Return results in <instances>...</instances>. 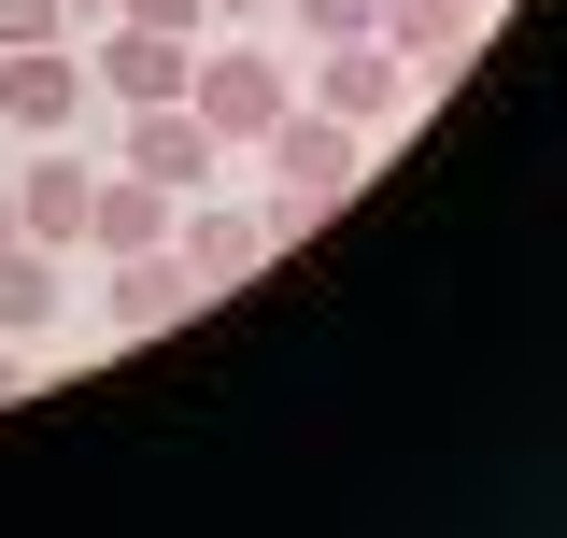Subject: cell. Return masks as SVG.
<instances>
[{
    "mask_svg": "<svg viewBox=\"0 0 567 538\" xmlns=\"http://www.w3.org/2000/svg\"><path fill=\"white\" fill-rule=\"evenodd\" d=\"M256 156H270V241H298L312 213H341V199H354L369 128H341V114H298V100H284V128L256 142Z\"/></svg>",
    "mask_w": 567,
    "mask_h": 538,
    "instance_id": "cell-1",
    "label": "cell"
},
{
    "mask_svg": "<svg viewBox=\"0 0 567 538\" xmlns=\"http://www.w3.org/2000/svg\"><path fill=\"white\" fill-rule=\"evenodd\" d=\"M185 114H199L227 156H256V142L284 128V58H270V43H199V71H185Z\"/></svg>",
    "mask_w": 567,
    "mask_h": 538,
    "instance_id": "cell-2",
    "label": "cell"
},
{
    "mask_svg": "<svg viewBox=\"0 0 567 538\" xmlns=\"http://www.w3.org/2000/svg\"><path fill=\"white\" fill-rule=\"evenodd\" d=\"M71 114H85V58H71V43H14V58H0V128L58 142Z\"/></svg>",
    "mask_w": 567,
    "mask_h": 538,
    "instance_id": "cell-3",
    "label": "cell"
},
{
    "mask_svg": "<svg viewBox=\"0 0 567 538\" xmlns=\"http://www.w3.org/2000/svg\"><path fill=\"white\" fill-rule=\"evenodd\" d=\"M114 156H128L142 185H171V199H199V185H213V156H227V142H213L199 114H185V100H142V114H128V142H114Z\"/></svg>",
    "mask_w": 567,
    "mask_h": 538,
    "instance_id": "cell-4",
    "label": "cell"
},
{
    "mask_svg": "<svg viewBox=\"0 0 567 538\" xmlns=\"http://www.w3.org/2000/svg\"><path fill=\"white\" fill-rule=\"evenodd\" d=\"M398 85H412V58L369 29V43H327V71H312V114H341V128H383V114H398Z\"/></svg>",
    "mask_w": 567,
    "mask_h": 538,
    "instance_id": "cell-5",
    "label": "cell"
},
{
    "mask_svg": "<svg viewBox=\"0 0 567 538\" xmlns=\"http://www.w3.org/2000/svg\"><path fill=\"white\" fill-rule=\"evenodd\" d=\"M185 312H199V269L171 256V241H156V256H114V298H100L114 340H156V327H185Z\"/></svg>",
    "mask_w": 567,
    "mask_h": 538,
    "instance_id": "cell-6",
    "label": "cell"
},
{
    "mask_svg": "<svg viewBox=\"0 0 567 538\" xmlns=\"http://www.w3.org/2000/svg\"><path fill=\"white\" fill-rule=\"evenodd\" d=\"M85 213H100V170H85V156H71V128H58L43 156H29V185H14V227L58 256V241H85Z\"/></svg>",
    "mask_w": 567,
    "mask_h": 538,
    "instance_id": "cell-7",
    "label": "cell"
},
{
    "mask_svg": "<svg viewBox=\"0 0 567 538\" xmlns=\"http://www.w3.org/2000/svg\"><path fill=\"white\" fill-rule=\"evenodd\" d=\"M185 71H199V43H171V29H128V14H114V43H100V85H114V100H185Z\"/></svg>",
    "mask_w": 567,
    "mask_h": 538,
    "instance_id": "cell-8",
    "label": "cell"
},
{
    "mask_svg": "<svg viewBox=\"0 0 567 538\" xmlns=\"http://www.w3.org/2000/svg\"><path fill=\"white\" fill-rule=\"evenodd\" d=\"M171 256L199 269V298H213V283H256L284 241H270V213H185V241H171Z\"/></svg>",
    "mask_w": 567,
    "mask_h": 538,
    "instance_id": "cell-9",
    "label": "cell"
},
{
    "mask_svg": "<svg viewBox=\"0 0 567 538\" xmlns=\"http://www.w3.org/2000/svg\"><path fill=\"white\" fill-rule=\"evenodd\" d=\"M383 43L412 71H454L468 43H483V0H383Z\"/></svg>",
    "mask_w": 567,
    "mask_h": 538,
    "instance_id": "cell-10",
    "label": "cell"
},
{
    "mask_svg": "<svg viewBox=\"0 0 567 538\" xmlns=\"http://www.w3.org/2000/svg\"><path fill=\"white\" fill-rule=\"evenodd\" d=\"M85 241H100V256H156V241H171V185H142V170H100V213H85Z\"/></svg>",
    "mask_w": 567,
    "mask_h": 538,
    "instance_id": "cell-11",
    "label": "cell"
},
{
    "mask_svg": "<svg viewBox=\"0 0 567 538\" xmlns=\"http://www.w3.org/2000/svg\"><path fill=\"white\" fill-rule=\"evenodd\" d=\"M43 327H58V256L0 241V340H43Z\"/></svg>",
    "mask_w": 567,
    "mask_h": 538,
    "instance_id": "cell-12",
    "label": "cell"
},
{
    "mask_svg": "<svg viewBox=\"0 0 567 538\" xmlns=\"http://www.w3.org/2000/svg\"><path fill=\"white\" fill-rule=\"evenodd\" d=\"M270 14H298L312 43H369V29H383V0H270Z\"/></svg>",
    "mask_w": 567,
    "mask_h": 538,
    "instance_id": "cell-13",
    "label": "cell"
},
{
    "mask_svg": "<svg viewBox=\"0 0 567 538\" xmlns=\"http://www.w3.org/2000/svg\"><path fill=\"white\" fill-rule=\"evenodd\" d=\"M114 14H128V29H171V43H199V29H213V0H114Z\"/></svg>",
    "mask_w": 567,
    "mask_h": 538,
    "instance_id": "cell-14",
    "label": "cell"
},
{
    "mask_svg": "<svg viewBox=\"0 0 567 538\" xmlns=\"http://www.w3.org/2000/svg\"><path fill=\"white\" fill-rule=\"evenodd\" d=\"M58 29H71L58 0H0V58H14V43H58Z\"/></svg>",
    "mask_w": 567,
    "mask_h": 538,
    "instance_id": "cell-15",
    "label": "cell"
},
{
    "mask_svg": "<svg viewBox=\"0 0 567 538\" xmlns=\"http://www.w3.org/2000/svg\"><path fill=\"white\" fill-rule=\"evenodd\" d=\"M0 397H29V340H0Z\"/></svg>",
    "mask_w": 567,
    "mask_h": 538,
    "instance_id": "cell-16",
    "label": "cell"
},
{
    "mask_svg": "<svg viewBox=\"0 0 567 538\" xmlns=\"http://www.w3.org/2000/svg\"><path fill=\"white\" fill-rule=\"evenodd\" d=\"M213 14H270V0H213Z\"/></svg>",
    "mask_w": 567,
    "mask_h": 538,
    "instance_id": "cell-17",
    "label": "cell"
},
{
    "mask_svg": "<svg viewBox=\"0 0 567 538\" xmlns=\"http://www.w3.org/2000/svg\"><path fill=\"white\" fill-rule=\"evenodd\" d=\"M0 241H29V227H14V199H0Z\"/></svg>",
    "mask_w": 567,
    "mask_h": 538,
    "instance_id": "cell-18",
    "label": "cell"
},
{
    "mask_svg": "<svg viewBox=\"0 0 567 538\" xmlns=\"http://www.w3.org/2000/svg\"><path fill=\"white\" fill-rule=\"evenodd\" d=\"M58 14H114V0H58Z\"/></svg>",
    "mask_w": 567,
    "mask_h": 538,
    "instance_id": "cell-19",
    "label": "cell"
}]
</instances>
